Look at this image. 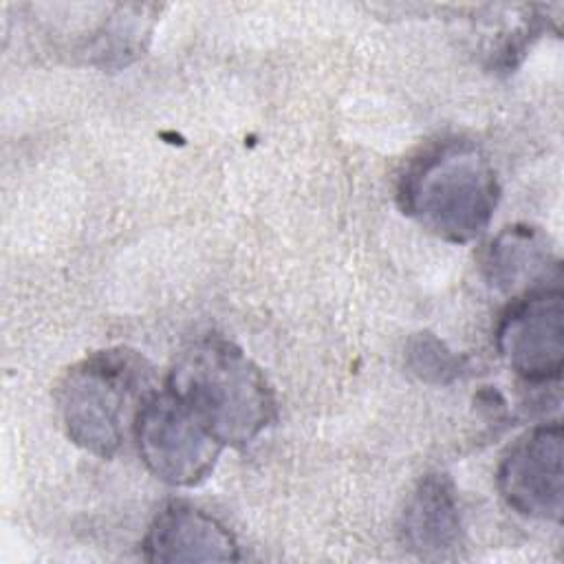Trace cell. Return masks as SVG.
Masks as SVG:
<instances>
[{"label":"cell","mask_w":564,"mask_h":564,"mask_svg":"<svg viewBox=\"0 0 564 564\" xmlns=\"http://www.w3.org/2000/svg\"><path fill=\"white\" fill-rule=\"evenodd\" d=\"M165 390L223 447L253 443L275 419L273 390L262 370L223 337L198 339L178 352Z\"/></svg>","instance_id":"cell-1"},{"label":"cell","mask_w":564,"mask_h":564,"mask_svg":"<svg viewBox=\"0 0 564 564\" xmlns=\"http://www.w3.org/2000/svg\"><path fill=\"white\" fill-rule=\"evenodd\" d=\"M397 196L403 214L434 236L463 245L489 227L500 187L494 165L478 145L447 139L408 165Z\"/></svg>","instance_id":"cell-2"},{"label":"cell","mask_w":564,"mask_h":564,"mask_svg":"<svg viewBox=\"0 0 564 564\" xmlns=\"http://www.w3.org/2000/svg\"><path fill=\"white\" fill-rule=\"evenodd\" d=\"M148 361L128 348L88 355L57 386V410L66 436L88 454L112 458L152 392Z\"/></svg>","instance_id":"cell-3"},{"label":"cell","mask_w":564,"mask_h":564,"mask_svg":"<svg viewBox=\"0 0 564 564\" xmlns=\"http://www.w3.org/2000/svg\"><path fill=\"white\" fill-rule=\"evenodd\" d=\"M132 432L145 467L172 487L200 485L223 452V445L167 390H152L143 399Z\"/></svg>","instance_id":"cell-4"},{"label":"cell","mask_w":564,"mask_h":564,"mask_svg":"<svg viewBox=\"0 0 564 564\" xmlns=\"http://www.w3.org/2000/svg\"><path fill=\"white\" fill-rule=\"evenodd\" d=\"M496 348L529 383L557 381L564 366V293L560 284L527 291L500 315Z\"/></svg>","instance_id":"cell-5"},{"label":"cell","mask_w":564,"mask_h":564,"mask_svg":"<svg viewBox=\"0 0 564 564\" xmlns=\"http://www.w3.org/2000/svg\"><path fill=\"white\" fill-rule=\"evenodd\" d=\"M562 425L557 421L524 432L500 458L496 482L505 502L538 520L560 522L564 511Z\"/></svg>","instance_id":"cell-6"},{"label":"cell","mask_w":564,"mask_h":564,"mask_svg":"<svg viewBox=\"0 0 564 564\" xmlns=\"http://www.w3.org/2000/svg\"><path fill=\"white\" fill-rule=\"evenodd\" d=\"M148 562H236L234 535L214 516L187 502L165 505L141 542Z\"/></svg>","instance_id":"cell-7"},{"label":"cell","mask_w":564,"mask_h":564,"mask_svg":"<svg viewBox=\"0 0 564 564\" xmlns=\"http://www.w3.org/2000/svg\"><path fill=\"white\" fill-rule=\"evenodd\" d=\"M399 535L408 551L421 560L454 557L460 544V507L454 482L445 474L419 480L401 511Z\"/></svg>","instance_id":"cell-8"},{"label":"cell","mask_w":564,"mask_h":564,"mask_svg":"<svg viewBox=\"0 0 564 564\" xmlns=\"http://www.w3.org/2000/svg\"><path fill=\"white\" fill-rule=\"evenodd\" d=\"M482 271L487 282L502 291H533L560 282V262L553 256L549 238L529 225L505 227L482 253Z\"/></svg>","instance_id":"cell-9"},{"label":"cell","mask_w":564,"mask_h":564,"mask_svg":"<svg viewBox=\"0 0 564 564\" xmlns=\"http://www.w3.org/2000/svg\"><path fill=\"white\" fill-rule=\"evenodd\" d=\"M156 7L150 4H119L115 13L104 18L93 40L84 46V55L90 64L117 68L130 64L141 55L150 40Z\"/></svg>","instance_id":"cell-10"},{"label":"cell","mask_w":564,"mask_h":564,"mask_svg":"<svg viewBox=\"0 0 564 564\" xmlns=\"http://www.w3.org/2000/svg\"><path fill=\"white\" fill-rule=\"evenodd\" d=\"M408 368L427 383H449L460 377L465 359L454 355L436 335L416 333L405 350Z\"/></svg>","instance_id":"cell-11"}]
</instances>
